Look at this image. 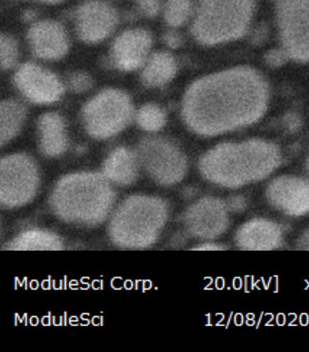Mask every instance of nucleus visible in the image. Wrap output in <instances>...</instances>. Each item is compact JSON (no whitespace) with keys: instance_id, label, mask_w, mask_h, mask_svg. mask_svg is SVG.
I'll return each mask as SVG.
<instances>
[{"instance_id":"f257e3e1","label":"nucleus","mask_w":309,"mask_h":352,"mask_svg":"<svg viewBox=\"0 0 309 352\" xmlns=\"http://www.w3.org/2000/svg\"><path fill=\"white\" fill-rule=\"evenodd\" d=\"M270 96L267 80L253 68L220 71L189 87L182 100V119L199 135H219L259 121Z\"/></svg>"},{"instance_id":"f03ea898","label":"nucleus","mask_w":309,"mask_h":352,"mask_svg":"<svg viewBox=\"0 0 309 352\" xmlns=\"http://www.w3.org/2000/svg\"><path fill=\"white\" fill-rule=\"evenodd\" d=\"M281 153L264 140L225 142L211 148L200 158L199 168L209 182L220 187L237 188L259 182L279 168Z\"/></svg>"},{"instance_id":"7ed1b4c3","label":"nucleus","mask_w":309,"mask_h":352,"mask_svg":"<svg viewBox=\"0 0 309 352\" xmlns=\"http://www.w3.org/2000/svg\"><path fill=\"white\" fill-rule=\"evenodd\" d=\"M116 201L109 180L94 173L63 177L51 194L54 213L70 224L97 226L104 222Z\"/></svg>"},{"instance_id":"20e7f679","label":"nucleus","mask_w":309,"mask_h":352,"mask_svg":"<svg viewBox=\"0 0 309 352\" xmlns=\"http://www.w3.org/2000/svg\"><path fill=\"white\" fill-rule=\"evenodd\" d=\"M168 216L167 203L160 197H128L111 217L108 228L111 241L122 248L151 247L159 239Z\"/></svg>"},{"instance_id":"39448f33","label":"nucleus","mask_w":309,"mask_h":352,"mask_svg":"<svg viewBox=\"0 0 309 352\" xmlns=\"http://www.w3.org/2000/svg\"><path fill=\"white\" fill-rule=\"evenodd\" d=\"M254 11V0H199L191 34L205 45L239 39L247 33Z\"/></svg>"},{"instance_id":"423d86ee","label":"nucleus","mask_w":309,"mask_h":352,"mask_svg":"<svg viewBox=\"0 0 309 352\" xmlns=\"http://www.w3.org/2000/svg\"><path fill=\"white\" fill-rule=\"evenodd\" d=\"M134 113V104L129 94L120 89L108 88L85 104L83 122L93 138L109 139L127 127Z\"/></svg>"},{"instance_id":"0eeeda50","label":"nucleus","mask_w":309,"mask_h":352,"mask_svg":"<svg viewBox=\"0 0 309 352\" xmlns=\"http://www.w3.org/2000/svg\"><path fill=\"white\" fill-rule=\"evenodd\" d=\"M39 173L36 162L25 154L6 156L0 164V201L3 207L27 205L39 190Z\"/></svg>"},{"instance_id":"6e6552de","label":"nucleus","mask_w":309,"mask_h":352,"mask_svg":"<svg viewBox=\"0 0 309 352\" xmlns=\"http://www.w3.org/2000/svg\"><path fill=\"white\" fill-rule=\"evenodd\" d=\"M137 155L148 175L160 185L177 184L187 173L184 153L170 140L162 137L142 140Z\"/></svg>"},{"instance_id":"1a4fd4ad","label":"nucleus","mask_w":309,"mask_h":352,"mask_svg":"<svg viewBox=\"0 0 309 352\" xmlns=\"http://www.w3.org/2000/svg\"><path fill=\"white\" fill-rule=\"evenodd\" d=\"M277 24L283 50L297 62L309 61V0H282Z\"/></svg>"},{"instance_id":"9d476101","label":"nucleus","mask_w":309,"mask_h":352,"mask_svg":"<svg viewBox=\"0 0 309 352\" xmlns=\"http://www.w3.org/2000/svg\"><path fill=\"white\" fill-rule=\"evenodd\" d=\"M228 210L224 201L208 197L198 200L185 212L184 224L189 233L199 239H215L230 226Z\"/></svg>"},{"instance_id":"9b49d317","label":"nucleus","mask_w":309,"mask_h":352,"mask_svg":"<svg viewBox=\"0 0 309 352\" xmlns=\"http://www.w3.org/2000/svg\"><path fill=\"white\" fill-rule=\"evenodd\" d=\"M116 8L104 0H87L76 10V28L79 38L88 44L104 41L118 25Z\"/></svg>"},{"instance_id":"f8f14e48","label":"nucleus","mask_w":309,"mask_h":352,"mask_svg":"<svg viewBox=\"0 0 309 352\" xmlns=\"http://www.w3.org/2000/svg\"><path fill=\"white\" fill-rule=\"evenodd\" d=\"M14 82L20 93L36 104H50L64 94V85L50 70L34 63H25L17 71Z\"/></svg>"},{"instance_id":"ddd939ff","label":"nucleus","mask_w":309,"mask_h":352,"mask_svg":"<svg viewBox=\"0 0 309 352\" xmlns=\"http://www.w3.org/2000/svg\"><path fill=\"white\" fill-rule=\"evenodd\" d=\"M266 195L277 210L290 217L309 214V182L299 177H277L268 185Z\"/></svg>"},{"instance_id":"4468645a","label":"nucleus","mask_w":309,"mask_h":352,"mask_svg":"<svg viewBox=\"0 0 309 352\" xmlns=\"http://www.w3.org/2000/svg\"><path fill=\"white\" fill-rule=\"evenodd\" d=\"M153 45V36L142 28H133L122 32L111 47V56L118 69L130 72L144 67Z\"/></svg>"},{"instance_id":"2eb2a0df","label":"nucleus","mask_w":309,"mask_h":352,"mask_svg":"<svg viewBox=\"0 0 309 352\" xmlns=\"http://www.w3.org/2000/svg\"><path fill=\"white\" fill-rule=\"evenodd\" d=\"M28 45L37 58L56 61L70 50V39L65 28L55 20L36 22L28 30Z\"/></svg>"},{"instance_id":"dca6fc26","label":"nucleus","mask_w":309,"mask_h":352,"mask_svg":"<svg viewBox=\"0 0 309 352\" xmlns=\"http://www.w3.org/2000/svg\"><path fill=\"white\" fill-rule=\"evenodd\" d=\"M283 232L277 223L265 219H254L237 230L235 241L243 250L268 251L281 247Z\"/></svg>"},{"instance_id":"f3484780","label":"nucleus","mask_w":309,"mask_h":352,"mask_svg":"<svg viewBox=\"0 0 309 352\" xmlns=\"http://www.w3.org/2000/svg\"><path fill=\"white\" fill-rule=\"evenodd\" d=\"M40 150L45 156L58 157L68 148V136L64 119L56 113H47L37 122Z\"/></svg>"},{"instance_id":"a211bd4d","label":"nucleus","mask_w":309,"mask_h":352,"mask_svg":"<svg viewBox=\"0 0 309 352\" xmlns=\"http://www.w3.org/2000/svg\"><path fill=\"white\" fill-rule=\"evenodd\" d=\"M138 155L128 148L111 151L103 165V175L117 185L127 186L136 182L139 175Z\"/></svg>"},{"instance_id":"6ab92c4d","label":"nucleus","mask_w":309,"mask_h":352,"mask_svg":"<svg viewBox=\"0 0 309 352\" xmlns=\"http://www.w3.org/2000/svg\"><path fill=\"white\" fill-rule=\"evenodd\" d=\"M177 73V63L173 54L156 52L149 56L142 72V84L147 87H162L169 84Z\"/></svg>"},{"instance_id":"aec40b11","label":"nucleus","mask_w":309,"mask_h":352,"mask_svg":"<svg viewBox=\"0 0 309 352\" xmlns=\"http://www.w3.org/2000/svg\"><path fill=\"white\" fill-rule=\"evenodd\" d=\"M27 118V109L16 100L6 99L0 106V142L1 146L12 141L21 131Z\"/></svg>"},{"instance_id":"412c9836","label":"nucleus","mask_w":309,"mask_h":352,"mask_svg":"<svg viewBox=\"0 0 309 352\" xmlns=\"http://www.w3.org/2000/svg\"><path fill=\"white\" fill-rule=\"evenodd\" d=\"M62 247L57 234L41 229L22 232L8 245V249L17 251L60 250Z\"/></svg>"},{"instance_id":"4be33fe9","label":"nucleus","mask_w":309,"mask_h":352,"mask_svg":"<svg viewBox=\"0 0 309 352\" xmlns=\"http://www.w3.org/2000/svg\"><path fill=\"white\" fill-rule=\"evenodd\" d=\"M139 127L146 131H161L166 124V113L161 106L156 104L142 105L136 114Z\"/></svg>"},{"instance_id":"5701e85b","label":"nucleus","mask_w":309,"mask_h":352,"mask_svg":"<svg viewBox=\"0 0 309 352\" xmlns=\"http://www.w3.org/2000/svg\"><path fill=\"white\" fill-rule=\"evenodd\" d=\"M193 12V0H168L164 6V20L171 27H181L190 19Z\"/></svg>"},{"instance_id":"b1692460","label":"nucleus","mask_w":309,"mask_h":352,"mask_svg":"<svg viewBox=\"0 0 309 352\" xmlns=\"http://www.w3.org/2000/svg\"><path fill=\"white\" fill-rule=\"evenodd\" d=\"M19 59V45L16 39L8 34L0 38V65L3 71L12 69Z\"/></svg>"},{"instance_id":"393cba45","label":"nucleus","mask_w":309,"mask_h":352,"mask_svg":"<svg viewBox=\"0 0 309 352\" xmlns=\"http://www.w3.org/2000/svg\"><path fill=\"white\" fill-rule=\"evenodd\" d=\"M68 85L74 93L82 94L90 90L93 87V79L85 72H76L71 74Z\"/></svg>"},{"instance_id":"a878e982","label":"nucleus","mask_w":309,"mask_h":352,"mask_svg":"<svg viewBox=\"0 0 309 352\" xmlns=\"http://www.w3.org/2000/svg\"><path fill=\"white\" fill-rule=\"evenodd\" d=\"M140 13L146 18H156L162 8V0H137Z\"/></svg>"},{"instance_id":"bb28decb","label":"nucleus","mask_w":309,"mask_h":352,"mask_svg":"<svg viewBox=\"0 0 309 352\" xmlns=\"http://www.w3.org/2000/svg\"><path fill=\"white\" fill-rule=\"evenodd\" d=\"M288 58L290 56L284 50H273L268 51L265 56L266 63L271 68L281 67L287 63Z\"/></svg>"},{"instance_id":"cd10ccee","label":"nucleus","mask_w":309,"mask_h":352,"mask_svg":"<svg viewBox=\"0 0 309 352\" xmlns=\"http://www.w3.org/2000/svg\"><path fill=\"white\" fill-rule=\"evenodd\" d=\"M225 204L227 206L228 211L235 212V213L244 211L247 208V201H246L245 197L239 196V195L228 197Z\"/></svg>"},{"instance_id":"c85d7f7f","label":"nucleus","mask_w":309,"mask_h":352,"mask_svg":"<svg viewBox=\"0 0 309 352\" xmlns=\"http://www.w3.org/2000/svg\"><path fill=\"white\" fill-rule=\"evenodd\" d=\"M164 41L169 47L176 50L181 47L182 44V36L177 31L170 30L164 35Z\"/></svg>"},{"instance_id":"c756f323","label":"nucleus","mask_w":309,"mask_h":352,"mask_svg":"<svg viewBox=\"0 0 309 352\" xmlns=\"http://www.w3.org/2000/svg\"><path fill=\"white\" fill-rule=\"evenodd\" d=\"M284 124L286 128L290 131H296L299 130L301 126V120L296 113H288L284 119Z\"/></svg>"},{"instance_id":"7c9ffc66","label":"nucleus","mask_w":309,"mask_h":352,"mask_svg":"<svg viewBox=\"0 0 309 352\" xmlns=\"http://www.w3.org/2000/svg\"><path fill=\"white\" fill-rule=\"evenodd\" d=\"M222 245L213 244V243H206V244L200 245L198 248H194V250L200 251H218L223 250Z\"/></svg>"},{"instance_id":"2f4dec72","label":"nucleus","mask_w":309,"mask_h":352,"mask_svg":"<svg viewBox=\"0 0 309 352\" xmlns=\"http://www.w3.org/2000/svg\"><path fill=\"white\" fill-rule=\"evenodd\" d=\"M297 247L303 250H309V229L303 233L299 239Z\"/></svg>"},{"instance_id":"473e14b6","label":"nucleus","mask_w":309,"mask_h":352,"mask_svg":"<svg viewBox=\"0 0 309 352\" xmlns=\"http://www.w3.org/2000/svg\"><path fill=\"white\" fill-rule=\"evenodd\" d=\"M36 1L48 3V4H56V3L61 2L63 0H36Z\"/></svg>"},{"instance_id":"72a5a7b5","label":"nucleus","mask_w":309,"mask_h":352,"mask_svg":"<svg viewBox=\"0 0 309 352\" xmlns=\"http://www.w3.org/2000/svg\"><path fill=\"white\" fill-rule=\"evenodd\" d=\"M307 170H308V173L309 174V156L307 160Z\"/></svg>"},{"instance_id":"f704fd0d","label":"nucleus","mask_w":309,"mask_h":352,"mask_svg":"<svg viewBox=\"0 0 309 352\" xmlns=\"http://www.w3.org/2000/svg\"><path fill=\"white\" fill-rule=\"evenodd\" d=\"M275 1H277V3L282 1V0H275Z\"/></svg>"}]
</instances>
